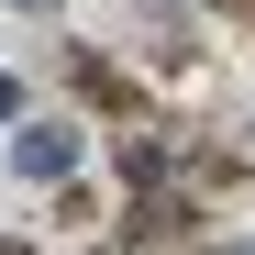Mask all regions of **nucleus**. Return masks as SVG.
<instances>
[{
    "mask_svg": "<svg viewBox=\"0 0 255 255\" xmlns=\"http://www.w3.org/2000/svg\"><path fill=\"white\" fill-rule=\"evenodd\" d=\"M11 166L33 189H67V166H78V122H22L11 133Z\"/></svg>",
    "mask_w": 255,
    "mask_h": 255,
    "instance_id": "1",
    "label": "nucleus"
},
{
    "mask_svg": "<svg viewBox=\"0 0 255 255\" xmlns=\"http://www.w3.org/2000/svg\"><path fill=\"white\" fill-rule=\"evenodd\" d=\"M122 166H133V189H144L155 166H166V133H122Z\"/></svg>",
    "mask_w": 255,
    "mask_h": 255,
    "instance_id": "2",
    "label": "nucleus"
},
{
    "mask_svg": "<svg viewBox=\"0 0 255 255\" xmlns=\"http://www.w3.org/2000/svg\"><path fill=\"white\" fill-rule=\"evenodd\" d=\"M11 11H56V0H11Z\"/></svg>",
    "mask_w": 255,
    "mask_h": 255,
    "instance_id": "3",
    "label": "nucleus"
},
{
    "mask_svg": "<svg viewBox=\"0 0 255 255\" xmlns=\"http://www.w3.org/2000/svg\"><path fill=\"white\" fill-rule=\"evenodd\" d=\"M0 111H11V78H0Z\"/></svg>",
    "mask_w": 255,
    "mask_h": 255,
    "instance_id": "4",
    "label": "nucleus"
},
{
    "mask_svg": "<svg viewBox=\"0 0 255 255\" xmlns=\"http://www.w3.org/2000/svg\"><path fill=\"white\" fill-rule=\"evenodd\" d=\"M0 255H22V244H0Z\"/></svg>",
    "mask_w": 255,
    "mask_h": 255,
    "instance_id": "5",
    "label": "nucleus"
}]
</instances>
